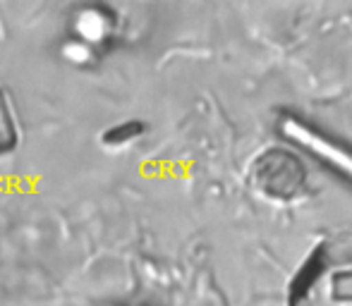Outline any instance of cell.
I'll use <instances>...</instances> for the list:
<instances>
[{
	"label": "cell",
	"instance_id": "obj_1",
	"mask_svg": "<svg viewBox=\"0 0 352 306\" xmlns=\"http://www.w3.org/2000/svg\"><path fill=\"white\" fill-rule=\"evenodd\" d=\"M17 139H19V127L12 110V103H10L8 93L0 91V156L12 151L17 146Z\"/></svg>",
	"mask_w": 352,
	"mask_h": 306
}]
</instances>
